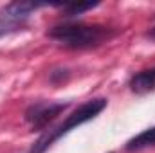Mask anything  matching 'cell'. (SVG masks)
I'll list each match as a JSON object with an SVG mask.
<instances>
[{
  "instance_id": "obj_1",
  "label": "cell",
  "mask_w": 155,
  "mask_h": 153,
  "mask_svg": "<svg viewBox=\"0 0 155 153\" xmlns=\"http://www.w3.org/2000/svg\"><path fill=\"white\" fill-rule=\"evenodd\" d=\"M49 36L67 49H90L105 43L114 36L110 27L85 25V24H63L49 31Z\"/></svg>"
},
{
  "instance_id": "obj_2",
  "label": "cell",
  "mask_w": 155,
  "mask_h": 153,
  "mask_svg": "<svg viewBox=\"0 0 155 153\" xmlns=\"http://www.w3.org/2000/svg\"><path fill=\"white\" fill-rule=\"evenodd\" d=\"M107 105H108V101L105 97H96V99L85 101L83 105H79L76 110L65 119V122H61L60 126H56V128L49 130L47 133H43L29 153H43L47 148L52 146V142H56L58 139H61L63 135H67L74 128L85 124V122H88V121H92V119H96L97 115L107 108Z\"/></svg>"
},
{
  "instance_id": "obj_3",
  "label": "cell",
  "mask_w": 155,
  "mask_h": 153,
  "mask_svg": "<svg viewBox=\"0 0 155 153\" xmlns=\"http://www.w3.org/2000/svg\"><path fill=\"white\" fill-rule=\"evenodd\" d=\"M67 108L65 103H52V101H40L31 105L25 110V121L33 132L45 130L58 115Z\"/></svg>"
},
{
  "instance_id": "obj_4",
  "label": "cell",
  "mask_w": 155,
  "mask_h": 153,
  "mask_svg": "<svg viewBox=\"0 0 155 153\" xmlns=\"http://www.w3.org/2000/svg\"><path fill=\"white\" fill-rule=\"evenodd\" d=\"M130 90L135 94H148L155 90V67L141 70L130 77Z\"/></svg>"
},
{
  "instance_id": "obj_5",
  "label": "cell",
  "mask_w": 155,
  "mask_h": 153,
  "mask_svg": "<svg viewBox=\"0 0 155 153\" xmlns=\"http://www.w3.org/2000/svg\"><path fill=\"white\" fill-rule=\"evenodd\" d=\"M150 146H155V126L137 133L134 139H130L126 142L128 151H137V150H144V148H150Z\"/></svg>"
},
{
  "instance_id": "obj_6",
  "label": "cell",
  "mask_w": 155,
  "mask_h": 153,
  "mask_svg": "<svg viewBox=\"0 0 155 153\" xmlns=\"http://www.w3.org/2000/svg\"><path fill=\"white\" fill-rule=\"evenodd\" d=\"M96 5H99V4H97V2H87V4H67V5H63L61 9H63L65 16H76V15H81V13L88 11V9H94Z\"/></svg>"
},
{
  "instance_id": "obj_7",
  "label": "cell",
  "mask_w": 155,
  "mask_h": 153,
  "mask_svg": "<svg viewBox=\"0 0 155 153\" xmlns=\"http://www.w3.org/2000/svg\"><path fill=\"white\" fill-rule=\"evenodd\" d=\"M148 38H152V40H155V24H153V27L148 31Z\"/></svg>"
}]
</instances>
